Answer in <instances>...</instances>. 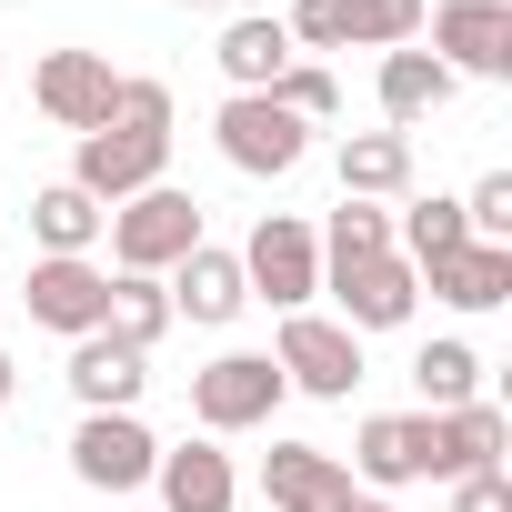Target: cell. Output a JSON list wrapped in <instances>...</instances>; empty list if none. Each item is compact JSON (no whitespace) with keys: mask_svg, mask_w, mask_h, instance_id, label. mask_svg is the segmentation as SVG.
<instances>
[{"mask_svg":"<svg viewBox=\"0 0 512 512\" xmlns=\"http://www.w3.org/2000/svg\"><path fill=\"white\" fill-rule=\"evenodd\" d=\"M161 171H171V91H161V81H121L111 121L81 131V151H71V191H91V201L111 211V201L151 191Z\"/></svg>","mask_w":512,"mask_h":512,"instance_id":"obj_1","label":"cell"},{"mask_svg":"<svg viewBox=\"0 0 512 512\" xmlns=\"http://www.w3.org/2000/svg\"><path fill=\"white\" fill-rule=\"evenodd\" d=\"M111 262L121 272H141V282H161L181 251H201V201L191 191H171V181H151V191H131V201H111Z\"/></svg>","mask_w":512,"mask_h":512,"instance_id":"obj_2","label":"cell"},{"mask_svg":"<svg viewBox=\"0 0 512 512\" xmlns=\"http://www.w3.org/2000/svg\"><path fill=\"white\" fill-rule=\"evenodd\" d=\"M241 282H251V302L302 312V302L322 292V241H312V221L262 211V221H251V241H241Z\"/></svg>","mask_w":512,"mask_h":512,"instance_id":"obj_3","label":"cell"},{"mask_svg":"<svg viewBox=\"0 0 512 512\" xmlns=\"http://www.w3.org/2000/svg\"><path fill=\"white\" fill-rule=\"evenodd\" d=\"M282 362L272 352H221L211 372H191V422L201 432H262L272 412H282Z\"/></svg>","mask_w":512,"mask_h":512,"instance_id":"obj_4","label":"cell"},{"mask_svg":"<svg viewBox=\"0 0 512 512\" xmlns=\"http://www.w3.org/2000/svg\"><path fill=\"white\" fill-rule=\"evenodd\" d=\"M211 131H221V161H231V171H251V181H282V171L312 151V121H292L272 91H231Z\"/></svg>","mask_w":512,"mask_h":512,"instance_id":"obj_5","label":"cell"},{"mask_svg":"<svg viewBox=\"0 0 512 512\" xmlns=\"http://www.w3.org/2000/svg\"><path fill=\"white\" fill-rule=\"evenodd\" d=\"M432 21V61L452 81H502L512 71V0H442Z\"/></svg>","mask_w":512,"mask_h":512,"instance_id":"obj_6","label":"cell"},{"mask_svg":"<svg viewBox=\"0 0 512 512\" xmlns=\"http://www.w3.org/2000/svg\"><path fill=\"white\" fill-rule=\"evenodd\" d=\"M272 362H282L292 392H312V402H352V382H362V332H342V322H322V312H292Z\"/></svg>","mask_w":512,"mask_h":512,"instance_id":"obj_7","label":"cell"},{"mask_svg":"<svg viewBox=\"0 0 512 512\" xmlns=\"http://www.w3.org/2000/svg\"><path fill=\"white\" fill-rule=\"evenodd\" d=\"M21 302H31V322L41 332H101L111 322V272L101 262H61V251H41V262L21 272Z\"/></svg>","mask_w":512,"mask_h":512,"instance_id":"obj_8","label":"cell"},{"mask_svg":"<svg viewBox=\"0 0 512 512\" xmlns=\"http://www.w3.org/2000/svg\"><path fill=\"white\" fill-rule=\"evenodd\" d=\"M31 101H41L61 131H101L111 101H121V71H111V51H51V61L31 71Z\"/></svg>","mask_w":512,"mask_h":512,"instance_id":"obj_9","label":"cell"},{"mask_svg":"<svg viewBox=\"0 0 512 512\" xmlns=\"http://www.w3.org/2000/svg\"><path fill=\"white\" fill-rule=\"evenodd\" d=\"M151 462H161V442H151L131 412H81V432H71V472H81L91 492H141Z\"/></svg>","mask_w":512,"mask_h":512,"instance_id":"obj_10","label":"cell"},{"mask_svg":"<svg viewBox=\"0 0 512 512\" xmlns=\"http://www.w3.org/2000/svg\"><path fill=\"white\" fill-rule=\"evenodd\" d=\"M322 292L342 302V332H402V322H412V302H422V282H412V262H402V251H382V262H352V272H332Z\"/></svg>","mask_w":512,"mask_h":512,"instance_id":"obj_11","label":"cell"},{"mask_svg":"<svg viewBox=\"0 0 512 512\" xmlns=\"http://www.w3.org/2000/svg\"><path fill=\"white\" fill-rule=\"evenodd\" d=\"M352 492V462L342 452H322V442H272L262 452V502L272 512H332Z\"/></svg>","mask_w":512,"mask_h":512,"instance_id":"obj_12","label":"cell"},{"mask_svg":"<svg viewBox=\"0 0 512 512\" xmlns=\"http://www.w3.org/2000/svg\"><path fill=\"white\" fill-rule=\"evenodd\" d=\"M512 452V412L502 402H462V412H432V482H462V472H502Z\"/></svg>","mask_w":512,"mask_h":512,"instance_id":"obj_13","label":"cell"},{"mask_svg":"<svg viewBox=\"0 0 512 512\" xmlns=\"http://www.w3.org/2000/svg\"><path fill=\"white\" fill-rule=\"evenodd\" d=\"M352 472L362 482H432V412H372L362 442H352Z\"/></svg>","mask_w":512,"mask_h":512,"instance_id":"obj_14","label":"cell"},{"mask_svg":"<svg viewBox=\"0 0 512 512\" xmlns=\"http://www.w3.org/2000/svg\"><path fill=\"white\" fill-rule=\"evenodd\" d=\"M422 282H432V302H452V312H502V302H512V241H462V251H442Z\"/></svg>","mask_w":512,"mask_h":512,"instance_id":"obj_15","label":"cell"},{"mask_svg":"<svg viewBox=\"0 0 512 512\" xmlns=\"http://www.w3.org/2000/svg\"><path fill=\"white\" fill-rule=\"evenodd\" d=\"M251 302V282H241V251H181L171 262V322H231Z\"/></svg>","mask_w":512,"mask_h":512,"instance_id":"obj_16","label":"cell"},{"mask_svg":"<svg viewBox=\"0 0 512 512\" xmlns=\"http://www.w3.org/2000/svg\"><path fill=\"white\" fill-rule=\"evenodd\" d=\"M151 352H131V342H111V332H81L71 342V392H81V412H131L141 402V372Z\"/></svg>","mask_w":512,"mask_h":512,"instance_id":"obj_17","label":"cell"},{"mask_svg":"<svg viewBox=\"0 0 512 512\" xmlns=\"http://www.w3.org/2000/svg\"><path fill=\"white\" fill-rule=\"evenodd\" d=\"M151 482H161V512H231V502H241V482H231V452H211V442H181V452H161V462H151Z\"/></svg>","mask_w":512,"mask_h":512,"instance_id":"obj_18","label":"cell"},{"mask_svg":"<svg viewBox=\"0 0 512 512\" xmlns=\"http://www.w3.org/2000/svg\"><path fill=\"white\" fill-rule=\"evenodd\" d=\"M462 81L432 61V51H382V121L392 131H412V121H432L442 101H452Z\"/></svg>","mask_w":512,"mask_h":512,"instance_id":"obj_19","label":"cell"},{"mask_svg":"<svg viewBox=\"0 0 512 512\" xmlns=\"http://www.w3.org/2000/svg\"><path fill=\"white\" fill-rule=\"evenodd\" d=\"M412 191V131H352L342 141V201H392Z\"/></svg>","mask_w":512,"mask_h":512,"instance_id":"obj_20","label":"cell"},{"mask_svg":"<svg viewBox=\"0 0 512 512\" xmlns=\"http://www.w3.org/2000/svg\"><path fill=\"white\" fill-rule=\"evenodd\" d=\"M211 61H221V81H231V91H272V81L292 71V31H282V21H231Z\"/></svg>","mask_w":512,"mask_h":512,"instance_id":"obj_21","label":"cell"},{"mask_svg":"<svg viewBox=\"0 0 512 512\" xmlns=\"http://www.w3.org/2000/svg\"><path fill=\"white\" fill-rule=\"evenodd\" d=\"M101 201L91 191H71V181H51L41 201H31V231H41V251H61V262H91V241H101Z\"/></svg>","mask_w":512,"mask_h":512,"instance_id":"obj_22","label":"cell"},{"mask_svg":"<svg viewBox=\"0 0 512 512\" xmlns=\"http://www.w3.org/2000/svg\"><path fill=\"white\" fill-rule=\"evenodd\" d=\"M412 382H422V412H462L482 392V352L472 342H422L412 352Z\"/></svg>","mask_w":512,"mask_h":512,"instance_id":"obj_23","label":"cell"},{"mask_svg":"<svg viewBox=\"0 0 512 512\" xmlns=\"http://www.w3.org/2000/svg\"><path fill=\"white\" fill-rule=\"evenodd\" d=\"M322 241V282L332 272H352V262H382V251H392V211H372V201H342L332 211V231H312Z\"/></svg>","mask_w":512,"mask_h":512,"instance_id":"obj_24","label":"cell"},{"mask_svg":"<svg viewBox=\"0 0 512 512\" xmlns=\"http://www.w3.org/2000/svg\"><path fill=\"white\" fill-rule=\"evenodd\" d=\"M111 342H131V352H151L161 332H171V292L161 282H141V272H121L111 282V322H101Z\"/></svg>","mask_w":512,"mask_h":512,"instance_id":"obj_25","label":"cell"},{"mask_svg":"<svg viewBox=\"0 0 512 512\" xmlns=\"http://www.w3.org/2000/svg\"><path fill=\"white\" fill-rule=\"evenodd\" d=\"M412 51L422 41V0H342V51Z\"/></svg>","mask_w":512,"mask_h":512,"instance_id":"obj_26","label":"cell"},{"mask_svg":"<svg viewBox=\"0 0 512 512\" xmlns=\"http://www.w3.org/2000/svg\"><path fill=\"white\" fill-rule=\"evenodd\" d=\"M272 101H282L292 121H332V111H342V81H332L322 61H292V71L272 81Z\"/></svg>","mask_w":512,"mask_h":512,"instance_id":"obj_27","label":"cell"},{"mask_svg":"<svg viewBox=\"0 0 512 512\" xmlns=\"http://www.w3.org/2000/svg\"><path fill=\"white\" fill-rule=\"evenodd\" d=\"M462 221H472V241H512V171H482L472 201H462Z\"/></svg>","mask_w":512,"mask_h":512,"instance_id":"obj_28","label":"cell"},{"mask_svg":"<svg viewBox=\"0 0 512 512\" xmlns=\"http://www.w3.org/2000/svg\"><path fill=\"white\" fill-rule=\"evenodd\" d=\"M452 512H512V472H462L452 482Z\"/></svg>","mask_w":512,"mask_h":512,"instance_id":"obj_29","label":"cell"},{"mask_svg":"<svg viewBox=\"0 0 512 512\" xmlns=\"http://www.w3.org/2000/svg\"><path fill=\"white\" fill-rule=\"evenodd\" d=\"M332 512H392V502H382V492H342Z\"/></svg>","mask_w":512,"mask_h":512,"instance_id":"obj_30","label":"cell"},{"mask_svg":"<svg viewBox=\"0 0 512 512\" xmlns=\"http://www.w3.org/2000/svg\"><path fill=\"white\" fill-rule=\"evenodd\" d=\"M181 11H231V0H181Z\"/></svg>","mask_w":512,"mask_h":512,"instance_id":"obj_31","label":"cell"},{"mask_svg":"<svg viewBox=\"0 0 512 512\" xmlns=\"http://www.w3.org/2000/svg\"><path fill=\"white\" fill-rule=\"evenodd\" d=\"M0 402H11V352H0Z\"/></svg>","mask_w":512,"mask_h":512,"instance_id":"obj_32","label":"cell"}]
</instances>
